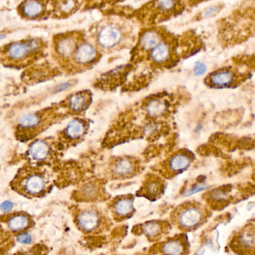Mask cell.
<instances>
[{
	"label": "cell",
	"mask_w": 255,
	"mask_h": 255,
	"mask_svg": "<svg viewBox=\"0 0 255 255\" xmlns=\"http://www.w3.org/2000/svg\"><path fill=\"white\" fill-rule=\"evenodd\" d=\"M78 0H55V7L57 12L63 15H68L76 10Z\"/></svg>",
	"instance_id": "484cf974"
},
{
	"label": "cell",
	"mask_w": 255,
	"mask_h": 255,
	"mask_svg": "<svg viewBox=\"0 0 255 255\" xmlns=\"http://www.w3.org/2000/svg\"><path fill=\"white\" fill-rule=\"evenodd\" d=\"M167 104L161 99H152L147 103L145 106L147 115L153 118L163 116L167 111Z\"/></svg>",
	"instance_id": "603a6c76"
},
{
	"label": "cell",
	"mask_w": 255,
	"mask_h": 255,
	"mask_svg": "<svg viewBox=\"0 0 255 255\" xmlns=\"http://www.w3.org/2000/svg\"><path fill=\"white\" fill-rule=\"evenodd\" d=\"M19 13L29 19L40 17L45 12V4L42 0H25L19 7Z\"/></svg>",
	"instance_id": "4fadbf2b"
},
{
	"label": "cell",
	"mask_w": 255,
	"mask_h": 255,
	"mask_svg": "<svg viewBox=\"0 0 255 255\" xmlns=\"http://www.w3.org/2000/svg\"><path fill=\"white\" fill-rule=\"evenodd\" d=\"M136 170V163L133 159L129 157H121L118 159L112 166L113 175L119 178H126L133 175Z\"/></svg>",
	"instance_id": "5bb4252c"
},
{
	"label": "cell",
	"mask_w": 255,
	"mask_h": 255,
	"mask_svg": "<svg viewBox=\"0 0 255 255\" xmlns=\"http://www.w3.org/2000/svg\"><path fill=\"white\" fill-rule=\"evenodd\" d=\"M163 190V184L160 180L153 179L145 182L144 194L149 199H154L161 194Z\"/></svg>",
	"instance_id": "d4e9b609"
},
{
	"label": "cell",
	"mask_w": 255,
	"mask_h": 255,
	"mask_svg": "<svg viewBox=\"0 0 255 255\" xmlns=\"http://www.w3.org/2000/svg\"><path fill=\"white\" fill-rule=\"evenodd\" d=\"M112 213L119 220L129 218L133 214V199L131 196L118 198L112 204Z\"/></svg>",
	"instance_id": "7c38bea8"
},
{
	"label": "cell",
	"mask_w": 255,
	"mask_h": 255,
	"mask_svg": "<svg viewBox=\"0 0 255 255\" xmlns=\"http://www.w3.org/2000/svg\"><path fill=\"white\" fill-rule=\"evenodd\" d=\"M77 47V39L73 34L58 36L55 41V52L63 59L73 56Z\"/></svg>",
	"instance_id": "ba28073f"
},
{
	"label": "cell",
	"mask_w": 255,
	"mask_h": 255,
	"mask_svg": "<svg viewBox=\"0 0 255 255\" xmlns=\"http://www.w3.org/2000/svg\"><path fill=\"white\" fill-rule=\"evenodd\" d=\"M86 126L83 121L74 119L69 123L64 130V136L67 139H78L85 134Z\"/></svg>",
	"instance_id": "44dd1931"
},
{
	"label": "cell",
	"mask_w": 255,
	"mask_h": 255,
	"mask_svg": "<svg viewBox=\"0 0 255 255\" xmlns=\"http://www.w3.org/2000/svg\"><path fill=\"white\" fill-rule=\"evenodd\" d=\"M235 74L229 70H221L215 72L210 76V83L213 86L226 87L232 85Z\"/></svg>",
	"instance_id": "7402d4cb"
},
{
	"label": "cell",
	"mask_w": 255,
	"mask_h": 255,
	"mask_svg": "<svg viewBox=\"0 0 255 255\" xmlns=\"http://www.w3.org/2000/svg\"><path fill=\"white\" fill-rule=\"evenodd\" d=\"M206 64H204L203 62L201 61H198L195 64L194 67H193V72H194L195 75L197 76H203L207 72Z\"/></svg>",
	"instance_id": "f1b7e54d"
},
{
	"label": "cell",
	"mask_w": 255,
	"mask_h": 255,
	"mask_svg": "<svg viewBox=\"0 0 255 255\" xmlns=\"http://www.w3.org/2000/svg\"><path fill=\"white\" fill-rule=\"evenodd\" d=\"M100 193V187L98 183L89 181L80 188L79 196L81 200L93 201L98 198Z\"/></svg>",
	"instance_id": "cb8c5ba5"
},
{
	"label": "cell",
	"mask_w": 255,
	"mask_h": 255,
	"mask_svg": "<svg viewBox=\"0 0 255 255\" xmlns=\"http://www.w3.org/2000/svg\"><path fill=\"white\" fill-rule=\"evenodd\" d=\"M220 7L219 5H212L205 9L203 12V16L205 17H212L216 16L220 12Z\"/></svg>",
	"instance_id": "4dcf8cb0"
},
{
	"label": "cell",
	"mask_w": 255,
	"mask_h": 255,
	"mask_svg": "<svg viewBox=\"0 0 255 255\" xmlns=\"http://www.w3.org/2000/svg\"><path fill=\"white\" fill-rule=\"evenodd\" d=\"M89 94L86 92H78L73 94L68 100V106L74 112H81L89 106Z\"/></svg>",
	"instance_id": "e0dca14e"
},
{
	"label": "cell",
	"mask_w": 255,
	"mask_h": 255,
	"mask_svg": "<svg viewBox=\"0 0 255 255\" xmlns=\"http://www.w3.org/2000/svg\"><path fill=\"white\" fill-rule=\"evenodd\" d=\"M176 4V0H158L157 7L161 11H169L172 10Z\"/></svg>",
	"instance_id": "4316f807"
},
{
	"label": "cell",
	"mask_w": 255,
	"mask_h": 255,
	"mask_svg": "<svg viewBox=\"0 0 255 255\" xmlns=\"http://www.w3.org/2000/svg\"><path fill=\"white\" fill-rule=\"evenodd\" d=\"M171 48L166 42H160L150 52V58L156 64H163L170 57Z\"/></svg>",
	"instance_id": "ffe728a7"
},
{
	"label": "cell",
	"mask_w": 255,
	"mask_h": 255,
	"mask_svg": "<svg viewBox=\"0 0 255 255\" xmlns=\"http://www.w3.org/2000/svg\"><path fill=\"white\" fill-rule=\"evenodd\" d=\"M43 124V116L41 112H31L24 114L17 119L16 128L21 138L30 139L34 133H37Z\"/></svg>",
	"instance_id": "277c9868"
},
{
	"label": "cell",
	"mask_w": 255,
	"mask_h": 255,
	"mask_svg": "<svg viewBox=\"0 0 255 255\" xmlns=\"http://www.w3.org/2000/svg\"><path fill=\"white\" fill-rule=\"evenodd\" d=\"M75 61L81 65H88L94 62L98 56L97 48L88 42H84L78 46L74 55Z\"/></svg>",
	"instance_id": "8fae6325"
},
{
	"label": "cell",
	"mask_w": 255,
	"mask_h": 255,
	"mask_svg": "<svg viewBox=\"0 0 255 255\" xmlns=\"http://www.w3.org/2000/svg\"><path fill=\"white\" fill-rule=\"evenodd\" d=\"M232 248L240 254L255 255V228L247 227L232 241Z\"/></svg>",
	"instance_id": "5b68a950"
},
{
	"label": "cell",
	"mask_w": 255,
	"mask_h": 255,
	"mask_svg": "<svg viewBox=\"0 0 255 255\" xmlns=\"http://www.w3.org/2000/svg\"><path fill=\"white\" fill-rule=\"evenodd\" d=\"M161 42V36L156 30H147L139 38V46L143 50L151 51Z\"/></svg>",
	"instance_id": "ac0fdd59"
},
{
	"label": "cell",
	"mask_w": 255,
	"mask_h": 255,
	"mask_svg": "<svg viewBox=\"0 0 255 255\" xmlns=\"http://www.w3.org/2000/svg\"><path fill=\"white\" fill-rule=\"evenodd\" d=\"M50 154V145L44 139H36L33 141L28 147V157L37 163L47 160Z\"/></svg>",
	"instance_id": "30bf717a"
},
{
	"label": "cell",
	"mask_w": 255,
	"mask_h": 255,
	"mask_svg": "<svg viewBox=\"0 0 255 255\" xmlns=\"http://www.w3.org/2000/svg\"><path fill=\"white\" fill-rule=\"evenodd\" d=\"M16 241L24 245H29L33 242V238L28 233H20L16 237Z\"/></svg>",
	"instance_id": "f546056e"
},
{
	"label": "cell",
	"mask_w": 255,
	"mask_h": 255,
	"mask_svg": "<svg viewBox=\"0 0 255 255\" xmlns=\"http://www.w3.org/2000/svg\"><path fill=\"white\" fill-rule=\"evenodd\" d=\"M208 188V185L205 184H196L193 185V187H190L189 190L184 193V196H189L191 195L195 194V193H199V192L203 191V190H206Z\"/></svg>",
	"instance_id": "83f0119b"
},
{
	"label": "cell",
	"mask_w": 255,
	"mask_h": 255,
	"mask_svg": "<svg viewBox=\"0 0 255 255\" xmlns=\"http://www.w3.org/2000/svg\"><path fill=\"white\" fill-rule=\"evenodd\" d=\"M123 39L121 28L113 24H108L100 28L97 34V43L104 49L116 47Z\"/></svg>",
	"instance_id": "8992f818"
},
{
	"label": "cell",
	"mask_w": 255,
	"mask_h": 255,
	"mask_svg": "<svg viewBox=\"0 0 255 255\" xmlns=\"http://www.w3.org/2000/svg\"><path fill=\"white\" fill-rule=\"evenodd\" d=\"M192 157L186 152H178L169 158V168L174 173L186 170L191 164Z\"/></svg>",
	"instance_id": "2e32d148"
},
{
	"label": "cell",
	"mask_w": 255,
	"mask_h": 255,
	"mask_svg": "<svg viewBox=\"0 0 255 255\" xmlns=\"http://www.w3.org/2000/svg\"><path fill=\"white\" fill-rule=\"evenodd\" d=\"M13 203L10 201H4L0 205V210L4 213L10 212L13 209Z\"/></svg>",
	"instance_id": "1f68e13d"
},
{
	"label": "cell",
	"mask_w": 255,
	"mask_h": 255,
	"mask_svg": "<svg viewBox=\"0 0 255 255\" xmlns=\"http://www.w3.org/2000/svg\"><path fill=\"white\" fill-rule=\"evenodd\" d=\"M207 216L206 210L199 204L186 203L175 210L172 220L181 230L192 231L202 226Z\"/></svg>",
	"instance_id": "3957f363"
},
{
	"label": "cell",
	"mask_w": 255,
	"mask_h": 255,
	"mask_svg": "<svg viewBox=\"0 0 255 255\" xmlns=\"http://www.w3.org/2000/svg\"><path fill=\"white\" fill-rule=\"evenodd\" d=\"M12 185L22 194L38 196L47 189V177L40 169L32 166L23 167L16 174Z\"/></svg>",
	"instance_id": "6da1fadb"
},
{
	"label": "cell",
	"mask_w": 255,
	"mask_h": 255,
	"mask_svg": "<svg viewBox=\"0 0 255 255\" xmlns=\"http://www.w3.org/2000/svg\"><path fill=\"white\" fill-rule=\"evenodd\" d=\"M42 43L39 39L29 38L22 41H15L6 45L2 51L3 59L12 65L28 62L40 52Z\"/></svg>",
	"instance_id": "7a4b0ae2"
},
{
	"label": "cell",
	"mask_w": 255,
	"mask_h": 255,
	"mask_svg": "<svg viewBox=\"0 0 255 255\" xmlns=\"http://www.w3.org/2000/svg\"><path fill=\"white\" fill-rule=\"evenodd\" d=\"M6 35L4 34H1L0 33V40H3V39L5 38Z\"/></svg>",
	"instance_id": "836d02e7"
},
{
	"label": "cell",
	"mask_w": 255,
	"mask_h": 255,
	"mask_svg": "<svg viewBox=\"0 0 255 255\" xmlns=\"http://www.w3.org/2000/svg\"><path fill=\"white\" fill-rule=\"evenodd\" d=\"M166 223L157 220L146 222L140 226V230L142 233L149 239H157L163 236V234L167 230L168 226Z\"/></svg>",
	"instance_id": "9a60e30c"
},
{
	"label": "cell",
	"mask_w": 255,
	"mask_h": 255,
	"mask_svg": "<svg viewBox=\"0 0 255 255\" xmlns=\"http://www.w3.org/2000/svg\"><path fill=\"white\" fill-rule=\"evenodd\" d=\"M187 239L183 236L170 238L160 246V252L163 255H185L188 250Z\"/></svg>",
	"instance_id": "9c48e42d"
},
{
	"label": "cell",
	"mask_w": 255,
	"mask_h": 255,
	"mask_svg": "<svg viewBox=\"0 0 255 255\" xmlns=\"http://www.w3.org/2000/svg\"><path fill=\"white\" fill-rule=\"evenodd\" d=\"M31 220L26 214H15L7 220V227L11 232H22L29 227Z\"/></svg>",
	"instance_id": "d6986e66"
},
{
	"label": "cell",
	"mask_w": 255,
	"mask_h": 255,
	"mask_svg": "<svg viewBox=\"0 0 255 255\" xmlns=\"http://www.w3.org/2000/svg\"><path fill=\"white\" fill-rule=\"evenodd\" d=\"M70 83L61 84V85H58V86L57 87L56 91H58V92H61V91H64V90L67 89V88L70 87Z\"/></svg>",
	"instance_id": "d6a6232c"
},
{
	"label": "cell",
	"mask_w": 255,
	"mask_h": 255,
	"mask_svg": "<svg viewBox=\"0 0 255 255\" xmlns=\"http://www.w3.org/2000/svg\"><path fill=\"white\" fill-rule=\"evenodd\" d=\"M102 222L101 215L95 210H82L76 216L77 226L85 233L97 232L101 226Z\"/></svg>",
	"instance_id": "52a82bcc"
}]
</instances>
